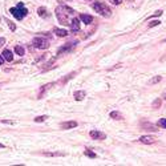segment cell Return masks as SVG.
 I'll return each mask as SVG.
<instances>
[{
  "mask_svg": "<svg viewBox=\"0 0 166 166\" xmlns=\"http://www.w3.org/2000/svg\"><path fill=\"white\" fill-rule=\"evenodd\" d=\"M53 33L55 35H57L59 37H65V36H68V32L65 29H60V28H55L53 29Z\"/></svg>",
  "mask_w": 166,
  "mask_h": 166,
  "instance_id": "obj_15",
  "label": "cell"
},
{
  "mask_svg": "<svg viewBox=\"0 0 166 166\" xmlns=\"http://www.w3.org/2000/svg\"><path fill=\"white\" fill-rule=\"evenodd\" d=\"M74 11L72 8L67 7V5H59L56 8V16L57 20L60 21V24L62 25H71V21L74 18Z\"/></svg>",
  "mask_w": 166,
  "mask_h": 166,
  "instance_id": "obj_1",
  "label": "cell"
},
{
  "mask_svg": "<svg viewBox=\"0 0 166 166\" xmlns=\"http://www.w3.org/2000/svg\"><path fill=\"white\" fill-rule=\"evenodd\" d=\"M3 148H4V145H3V144H0V149H3Z\"/></svg>",
  "mask_w": 166,
  "mask_h": 166,
  "instance_id": "obj_31",
  "label": "cell"
},
{
  "mask_svg": "<svg viewBox=\"0 0 166 166\" xmlns=\"http://www.w3.org/2000/svg\"><path fill=\"white\" fill-rule=\"evenodd\" d=\"M158 126L166 129V118H161V120H159V121H158Z\"/></svg>",
  "mask_w": 166,
  "mask_h": 166,
  "instance_id": "obj_23",
  "label": "cell"
},
{
  "mask_svg": "<svg viewBox=\"0 0 166 166\" xmlns=\"http://www.w3.org/2000/svg\"><path fill=\"white\" fill-rule=\"evenodd\" d=\"M158 24H161V23L158 21V20H154V21H150L149 23V28H153V27H157Z\"/></svg>",
  "mask_w": 166,
  "mask_h": 166,
  "instance_id": "obj_25",
  "label": "cell"
},
{
  "mask_svg": "<svg viewBox=\"0 0 166 166\" xmlns=\"http://www.w3.org/2000/svg\"><path fill=\"white\" fill-rule=\"evenodd\" d=\"M158 107H161V100H159V98H157L156 101L153 102V108H158Z\"/></svg>",
  "mask_w": 166,
  "mask_h": 166,
  "instance_id": "obj_26",
  "label": "cell"
},
{
  "mask_svg": "<svg viewBox=\"0 0 166 166\" xmlns=\"http://www.w3.org/2000/svg\"><path fill=\"white\" fill-rule=\"evenodd\" d=\"M1 56L4 57V60H5V61H10V62H11V61L13 60V55H12V52H11L10 49H4V51H3Z\"/></svg>",
  "mask_w": 166,
  "mask_h": 166,
  "instance_id": "obj_11",
  "label": "cell"
},
{
  "mask_svg": "<svg viewBox=\"0 0 166 166\" xmlns=\"http://www.w3.org/2000/svg\"><path fill=\"white\" fill-rule=\"evenodd\" d=\"M77 126V122L76 121H67V122H62L61 124V128L62 129H72V128H76Z\"/></svg>",
  "mask_w": 166,
  "mask_h": 166,
  "instance_id": "obj_12",
  "label": "cell"
},
{
  "mask_svg": "<svg viewBox=\"0 0 166 166\" xmlns=\"http://www.w3.org/2000/svg\"><path fill=\"white\" fill-rule=\"evenodd\" d=\"M71 32L72 33H77L80 32V19H77L76 16L72 19V21H71Z\"/></svg>",
  "mask_w": 166,
  "mask_h": 166,
  "instance_id": "obj_5",
  "label": "cell"
},
{
  "mask_svg": "<svg viewBox=\"0 0 166 166\" xmlns=\"http://www.w3.org/2000/svg\"><path fill=\"white\" fill-rule=\"evenodd\" d=\"M4 43H5V39H4V37H0V47H1V45H4Z\"/></svg>",
  "mask_w": 166,
  "mask_h": 166,
  "instance_id": "obj_29",
  "label": "cell"
},
{
  "mask_svg": "<svg viewBox=\"0 0 166 166\" xmlns=\"http://www.w3.org/2000/svg\"><path fill=\"white\" fill-rule=\"evenodd\" d=\"M161 80H162V77H161V76H156V77H154V79H151L150 81H149V84H150V85H153V84H157V82H159V81H161Z\"/></svg>",
  "mask_w": 166,
  "mask_h": 166,
  "instance_id": "obj_19",
  "label": "cell"
},
{
  "mask_svg": "<svg viewBox=\"0 0 166 166\" xmlns=\"http://www.w3.org/2000/svg\"><path fill=\"white\" fill-rule=\"evenodd\" d=\"M15 52L18 53L19 56H24L25 51H24V48H23V47H20V45H16V47H15Z\"/></svg>",
  "mask_w": 166,
  "mask_h": 166,
  "instance_id": "obj_17",
  "label": "cell"
},
{
  "mask_svg": "<svg viewBox=\"0 0 166 166\" xmlns=\"http://www.w3.org/2000/svg\"><path fill=\"white\" fill-rule=\"evenodd\" d=\"M5 60H4V57H3L1 55H0V65H3V62H4Z\"/></svg>",
  "mask_w": 166,
  "mask_h": 166,
  "instance_id": "obj_30",
  "label": "cell"
},
{
  "mask_svg": "<svg viewBox=\"0 0 166 166\" xmlns=\"http://www.w3.org/2000/svg\"><path fill=\"white\" fill-rule=\"evenodd\" d=\"M92 8L96 11L97 13H100L101 16H105V18H110V16H112V11L109 10V7H108L107 4H104V3L94 1V0H93Z\"/></svg>",
  "mask_w": 166,
  "mask_h": 166,
  "instance_id": "obj_2",
  "label": "cell"
},
{
  "mask_svg": "<svg viewBox=\"0 0 166 166\" xmlns=\"http://www.w3.org/2000/svg\"><path fill=\"white\" fill-rule=\"evenodd\" d=\"M84 154H85V156H88L89 158H96V153H93L90 149H85V150H84Z\"/></svg>",
  "mask_w": 166,
  "mask_h": 166,
  "instance_id": "obj_18",
  "label": "cell"
},
{
  "mask_svg": "<svg viewBox=\"0 0 166 166\" xmlns=\"http://www.w3.org/2000/svg\"><path fill=\"white\" fill-rule=\"evenodd\" d=\"M89 136H90V138H93V140H105L107 138V134L100 131V130H90Z\"/></svg>",
  "mask_w": 166,
  "mask_h": 166,
  "instance_id": "obj_6",
  "label": "cell"
},
{
  "mask_svg": "<svg viewBox=\"0 0 166 166\" xmlns=\"http://www.w3.org/2000/svg\"><path fill=\"white\" fill-rule=\"evenodd\" d=\"M32 45L37 49H48L49 48V39H45L44 36L35 37L32 40Z\"/></svg>",
  "mask_w": 166,
  "mask_h": 166,
  "instance_id": "obj_4",
  "label": "cell"
},
{
  "mask_svg": "<svg viewBox=\"0 0 166 166\" xmlns=\"http://www.w3.org/2000/svg\"><path fill=\"white\" fill-rule=\"evenodd\" d=\"M85 1H93V0H85Z\"/></svg>",
  "mask_w": 166,
  "mask_h": 166,
  "instance_id": "obj_33",
  "label": "cell"
},
{
  "mask_svg": "<svg viewBox=\"0 0 166 166\" xmlns=\"http://www.w3.org/2000/svg\"><path fill=\"white\" fill-rule=\"evenodd\" d=\"M55 82H49V84H47V85H44V87H41V89H40V93H39V98H41V96H44V93L47 92V90H49L51 88H53L55 87Z\"/></svg>",
  "mask_w": 166,
  "mask_h": 166,
  "instance_id": "obj_10",
  "label": "cell"
},
{
  "mask_svg": "<svg viewBox=\"0 0 166 166\" xmlns=\"http://www.w3.org/2000/svg\"><path fill=\"white\" fill-rule=\"evenodd\" d=\"M164 98H165V100H166V93H165V94H164Z\"/></svg>",
  "mask_w": 166,
  "mask_h": 166,
  "instance_id": "obj_32",
  "label": "cell"
},
{
  "mask_svg": "<svg viewBox=\"0 0 166 166\" xmlns=\"http://www.w3.org/2000/svg\"><path fill=\"white\" fill-rule=\"evenodd\" d=\"M76 45V43H68V44H65L62 48H60L59 49V52H57V55H62V53H67V52H69V51H72V48Z\"/></svg>",
  "mask_w": 166,
  "mask_h": 166,
  "instance_id": "obj_8",
  "label": "cell"
},
{
  "mask_svg": "<svg viewBox=\"0 0 166 166\" xmlns=\"http://www.w3.org/2000/svg\"><path fill=\"white\" fill-rule=\"evenodd\" d=\"M79 19L81 20V21L84 23V24H90V23L93 21V18H92V16H89V15H85V13H81Z\"/></svg>",
  "mask_w": 166,
  "mask_h": 166,
  "instance_id": "obj_13",
  "label": "cell"
},
{
  "mask_svg": "<svg viewBox=\"0 0 166 166\" xmlns=\"http://www.w3.org/2000/svg\"><path fill=\"white\" fill-rule=\"evenodd\" d=\"M73 96H74V98H76L77 101H81V100H84V98H85L87 93H85V90H76Z\"/></svg>",
  "mask_w": 166,
  "mask_h": 166,
  "instance_id": "obj_14",
  "label": "cell"
},
{
  "mask_svg": "<svg viewBox=\"0 0 166 166\" xmlns=\"http://www.w3.org/2000/svg\"><path fill=\"white\" fill-rule=\"evenodd\" d=\"M37 13H39V16H41V18H44V19H47V18H51V13H49V11H48L45 7H40L39 10H37Z\"/></svg>",
  "mask_w": 166,
  "mask_h": 166,
  "instance_id": "obj_9",
  "label": "cell"
},
{
  "mask_svg": "<svg viewBox=\"0 0 166 166\" xmlns=\"http://www.w3.org/2000/svg\"><path fill=\"white\" fill-rule=\"evenodd\" d=\"M44 156H48V157H62L65 156L64 153H44Z\"/></svg>",
  "mask_w": 166,
  "mask_h": 166,
  "instance_id": "obj_20",
  "label": "cell"
},
{
  "mask_svg": "<svg viewBox=\"0 0 166 166\" xmlns=\"http://www.w3.org/2000/svg\"><path fill=\"white\" fill-rule=\"evenodd\" d=\"M10 12L13 15V18L15 19H18V20H23L27 16V13H28V10L24 7V4L23 3H19L16 7H13V8H11L10 10Z\"/></svg>",
  "mask_w": 166,
  "mask_h": 166,
  "instance_id": "obj_3",
  "label": "cell"
},
{
  "mask_svg": "<svg viewBox=\"0 0 166 166\" xmlns=\"http://www.w3.org/2000/svg\"><path fill=\"white\" fill-rule=\"evenodd\" d=\"M138 141L141 142V144H145V145H151V144H154L157 140H156V137H153V136H142V137H140Z\"/></svg>",
  "mask_w": 166,
  "mask_h": 166,
  "instance_id": "obj_7",
  "label": "cell"
},
{
  "mask_svg": "<svg viewBox=\"0 0 166 166\" xmlns=\"http://www.w3.org/2000/svg\"><path fill=\"white\" fill-rule=\"evenodd\" d=\"M110 117H112V118H114V120H122V114L120 113V112H116V110L112 112Z\"/></svg>",
  "mask_w": 166,
  "mask_h": 166,
  "instance_id": "obj_16",
  "label": "cell"
},
{
  "mask_svg": "<svg viewBox=\"0 0 166 166\" xmlns=\"http://www.w3.org/2000/svg\"><path fill=\"white\" fill-rule=\"evenodd\" d=\"M164 41H165V43H166V39H165V40H164Z\"/></svg>",
  "mask_w": 166,
  "mask_h": 166,
  "instance_id": "obj_34",
  "label": "cell"
},
{
  "mask_svg": "<svg viewBox=\"0 0 166 166\" xmlns=\"http://www.w3.org/2000/svg\"><path fill=\"white\" fill-rule=\"evenodd\" d=\"M110 3H113V4H116V5H118V4H121V1L122 0H109Z\"/></svg>",
  "mask_w": 166,
  "mask_h": 166,
  "instance_id": "obj_28",
  "label": "cell"
},
{
  "mask_svg": "<svg viewBox=\"0 0 166 166\" xmlns=\"http://www.w3.org/2000/svg\"><path fill=\"white\" fill-rule=\"evenodd\" d=\"M162 13H164V11H162V10H159V11H157V12H154L151 18H156V16H161Z\"/></svg>",
  "mask_w": 166,
  "mask_h": 166,
  "instance_id": "obj_27",
  "label": "cell"
},
{
  "mask_svg": "<svg viewBox=\"0 0 166 166\" xmlns=\"http://www.w3.org/2000/svg\"><path fill=\"white\" fill-rule=\"evenodd\" d=\"M45 120H48V116H39L35 118V122H43V121H45Z\"/></svg>",
  "mask_w": 166,
  "mask_h": 166,
  "instance_id": "obj_22",
  "label": "cell"
},
{
  "mask_svg": "<svg viewBox=\"0 0 166 166\" xmlns=\"http://www.w3.org/2000/svg\"><path fill=\"white\" fill-rule=\"evenodd\" d=\"M74 74H76V73H71V74H68V76H67V77H65V79H62V80H60V84H65V82H67V81H68V80H71V79H72V77L74 76Z\"/></svg>",
  "mask_w": 166,
  "mask_h": 166,
  "instance_id": "obj_21",
  "label": "cell"
},
{
  "mask_svg": "<svg viewBox=\"0 0 166 166\" xmlns=\"http://www.w3.org/2000/svg\"><path fill=\"white\" fill-rule=\"evenodd\" d=\"M5 21H7V23H8V27H10V28H11V31H16V25H15V24H13V23H12V21H10V20H8V19H5Z\"/></svg>",
  "mask_w": 166,
  "mask_h": 166,
  "instance_id": "obj_24",
  "label": "cell"
}]
</instances>
